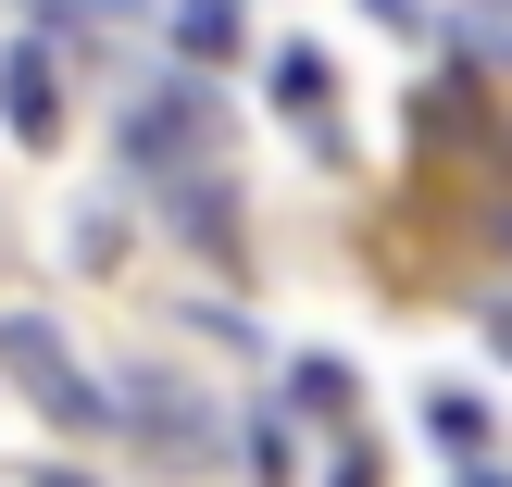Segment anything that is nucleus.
Listing matches in <instances>:
<instances>
[{"mask_svg":"<svg viewBox=\"0 0 512 487\" xmlns=\"http://www.w3.org/2000/svg\"><path fill=\"white\" fill-rule=\"evenodd\" d=\"M213 88H200V75H163V88H138L125 100V163L138 175H163V188H188L200 163H213Z\"/></svg>","mask_w":512,"mask_h":487,"instance_id":"1","label":"nucleus"},{"mask_svg":"<svg viewBox=\"0 0 512 487\" xmlns=\"http://www.w3.org/2000/svg\"><path fill=\"white\" fill-rule=\"evenodd\" d=\"M0 375H13L50 425H113V388H88V375H75V350L50 338L38 313H0Z\"/></svg>","mask_w":512,"mask_h":487,"instance_id":"2","label":"nucleus"},{"mask_svg":"<svg viewBox=\"0 0 512 487\" xmlns=\"http://www.w3.org/2000/svg\"><path fill=\"white\" fill-rule=\"evenodd\" d=\"M0 125H13V138H50V125H63V75H50V38H25L13 63H0Z\"/></svg>","mask_w":512,"mask_h":487,"instance_id":"3","label":"nucleus"},{"mask_svg":"<svg viewBox=\"0 0 512 487\" xmlns=\"http://www.w3.org/2000/svg\"><path fill=\"white\" fill-rule=\"evenodd\" d=\"M113 413H125V425H163V438H188V450L213 438V413H200L188 388H150V375H138V388H125V400H113Z\"/></svg>","mask_w":512,"mask_h":487,"instance_id":"4","label":"nucleus"},{"mask_svg":"<svg viewBox=\"0 0 512 487\" xmlns=\"http://www.w3.org/2000/svg\"><path fill=\"white\" fill-rule=\"evenodd\" d=\"M175 50L188 63H225L238 50V0H175Z\"/></svg>","mask_w":512,"mask_h":487,"instance_id":"5","label":"nucleus"},{"mask_svg":"<svg viewBox=\"0 0 512 487\" xmlns=\"http://www.w3.org/2000/svg\"><path fill=\"white\" fill-rule=\"evenodd\" d=\"M275 100H288V113H325V50H313V38L275 50Z\"/></svg>","mask_w":512,"mask_h":487,"instance_id":"6","label":"nucleus"},{"mask_svg":"<svg viewBox=\"0 0 512 487\" xmlns=\"http://www.w3.org/2000/svg\"><path fill=\"white\" fill-rule=\"evenodd\" d=\"M150 0H38V25H138Z\"/></svg>","mask_w":512,"mask_h":487,"instance_id":"7","label":"nucleus"},{"mask_svg":"<svg viewBox=\"0 0 512 487\" xmlns=\"http://www.w3.org/2000/svg\"><path fill=\"white\" fill-rule=\"evenodd\" d=\"M425 425H438L450 450H475V438H488V413H475V400H425Z\"/></svg>","mask_w":512,"mask_h":487,"instance_id":"8","label":"nucleus"},{"mask_svg":"<svg viewBox=\"0 0 512 487\" xmlns=\"http://www.w3.org/2000/svg\"><path fill=\"white\" fill-rule=\"evenodd\" d=\"M300 400L313 413H350V363H300Z\"/></svg>","mask_w":512,"mask_h":487,"instance_id":"9","label":"nucleus"},{"mask_svg":"<svg viewBox=\"0 0 512 487\" xmlns=\"http://www.w3.org/2000/svg\"><path fill=\"white\" fill-rule=\"evenodd\" d=\"M488 338H500V350H512V300H488Z\"/></svg>","mask_w":512,"mask_h":487,"instance_id":"10","label":"nucleus"},{"mask_svg":"<svg viewBox=\"0 0 512 487\" xmlns=\"http://www.w3.org/2000/svg\"><path fill=\"white\" fill-rule=\"evenodd\" d=\"M463 487H512V475H488V463H475V475H463Z\"/></svg>","mask_w":512,"mask_h":487,"instance_id":"11","label":"nucleus"},{"mask_svg":"<svg viewBox=\"0 0 512 487\" xmlns=\"http://www.w3.org/2000/svg\"><path fill=\"white\" fill-rule=\"evenodd\" d=\"M50 487H75V475H50Z\"/></svg>","mask_w":512,"mask_h":487,"instance_id":"12","label":"nucleus"}]
</instances>
